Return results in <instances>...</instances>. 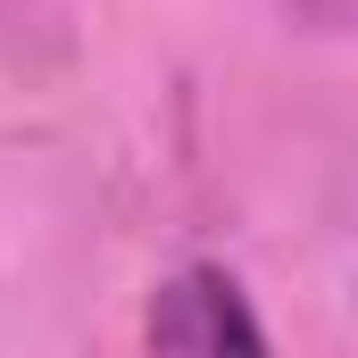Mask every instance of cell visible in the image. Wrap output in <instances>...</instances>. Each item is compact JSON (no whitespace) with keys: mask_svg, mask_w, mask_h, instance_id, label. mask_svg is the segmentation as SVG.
Returning a JSON list of instances; mask_svg holds the SVG:
<instances>
[{"mask_svg":"<svg viewBox=\"0 0 358 358\" xmlns=\"http://www.w3.org/2000/svg\"><path fill=\"white\" fill-rule=\"evenodd\" d=\"M150 358H267V334L225 267H183L150 300Z\"/></svg>","mask_w":358,"mask_h":358,"instance_id":"6da1fadb","label":"cell"}]
</instances>
